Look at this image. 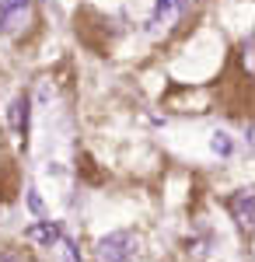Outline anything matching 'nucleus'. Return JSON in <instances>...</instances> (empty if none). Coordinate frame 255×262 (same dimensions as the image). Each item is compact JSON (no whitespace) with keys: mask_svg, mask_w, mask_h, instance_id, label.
Returning <instances> with one entry per match:
<instances>
[{"mask_svg":"<svg viewBox=\"0 0 255 262\" xmlns=\"http://www.w3.org/2000/svg\"><path fill=\"white\" fill-rule=\"evenodd\" d=\"M32 25V0H0V32L21 35Z\"/></svg>","mask_w":255,"mask_h":262,"instance_id":"obj_1","label":"nucleus"},{"mask_svg":"<svg viewBox=\"0 0 255 262\" xmlns=\"http://www.w3.org/2000/svg\"><path fill=\"white\" fill-rule=\"evenodd\" d=\"M133 252H137V238L126 234V231H116V234H109V238L98 242V259L101 262H130Z\"/></svg>","mask_w":255,"mask_h":262,"instance_id":"obj_2","label":"nucleus"},{"mask_svg":"<svg viewBox=\"0 0 255 262\" xmlns=\"http://www.w3.org/2000/svg\"><path fill=\"white\" fill-rule=\"evenodd\" d=\"M231 213H235V221L241 224V227H252V189H241V192H235L231 196Z\"/></svg>","mask_w":255,"mask_h":262,"instance_id":"obj_3","label":"nucleus"},{"mask_svg":"<svg viewBox=\"0 0 255 262\" xmlns=\"http://www.w3.org/2000/svg\"><path fill=\"white\" fill-rule=\"evenodd\" d=\"M178 7H182V0H157L154 7V18H151V25L154 28H161V25H168V21L178 14Z\"/></svg>","mask_w":255,"mask_h":262,"instance_id":"obj_4","label":"nucleus"},{"mask_svg":"<svg viewBox=\"0 0 255 262\" xmlns=\"http://www.w3.org/2000/svg\"><path fill=\"white\" fill-rule=\"evenodd\" d=\"M28 238H32V242H42V245H53V242H59V227L49 224V221H42V224H35V227H28Z\"/></svg>","mask_w":255,"mask_h":262,"instance_id":"obj_5","label":"nucleus"},{"mask_svg":"<svg viewBox=\"0 0 255 262\" xmlns=\"http://www.w3.org/2000/svg\"><path fill=\"white\" fill-rule=\"evenodd\" d=\"M25 108H28V101H25V98L14 101V126H18V129H25V116H28Z\"/></svg>","mask_w":255,"mask_h":262,"instance_id":"obj_6","label":"nucleus"},{"mask_svg":"<svg viewBox=\"0 0 255 262\" xmlns=\"http://www.w3.org/2000/svg\"><path fill=\"white\" fill-rule=\"evenodd\" d=\"M0 262H25V259H21L18 252H7V255H0Z\"/></svg>","mask_w":255,"mask_h":262,"instance_id":"obj_7","label":"nucleus"}]
</instances>
